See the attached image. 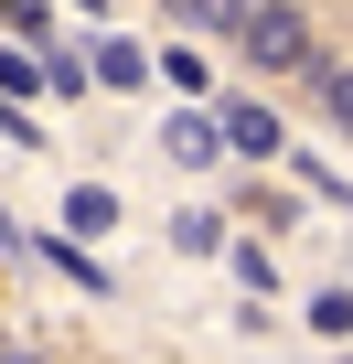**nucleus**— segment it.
<instances>
[{
    "label": "nucleus",
    "mask_w": 353,
    "mask_h": 364,
    "mask_svg": "<svg viewBox=\"0 0 353 364\" xmlns=\"http://www.w3.org/2000/svg\"><path fill=\"white\" fill-rule=\"evenodd\" d=\"M43 75H54L43 54H0V97H22V86H43Z\"/></svg>",
    "instance_id": "nucleus-10"
},
{
    "label": "nucleus",
    "mask_w": 353,
    "mask_h": 364,
    "mask_svg": "<svg viewBox=\"0 0 353 364\" xmlns=\"http://www.w3.org/2000/svg\"><path fill=\"white\" fill-rule=\"evenodd\" d=\"M0 11H22V0H0Z\"/></svg>",
    "instance_id": "nucleus-12"
},
{
    "label": "nucleus",
    "mask_w": 353,
    "mask_h": 364,
    "mask_svg": "<svg viewBox=\"0 0 353 364\" xmlns=\"http://www.w3.org/2000/svg\"><path fill=\"white\" fill-rule=\"evenodd\" d=\"M0 364H22V353H11V332H0Z\"/></svg>",
    "instance_id": "nucleus-11"
},
{
    "label": "nucleus",
    "mask_w": 353,
    "mask_h": 364,
    "mask_svg": "<svg viewBox=\"0 0 353 364\" xmlns=\"http://www.w3.org/2000/svg\"><path fill=\"white\" fill-rule=\"evenodd\" d=\"M86 11H97V0H86Z\"/></svg>",
    "instance_id": "nucleus-13"
},
{
    "label": "nucleus",
    "mask_w": 353,
    "mask_h": 364,
    "mask_svg": "<svg viewBox=\"0 0 353 364\" xmlns=\"http://www.w3.org/2000/svg\"><path fill=\"white\" fill-rule=\"evenodd\" d=\"M310 97L332 107V129H353V65H321V54H310Z\"/></svg>",
    "instance_id": "nucleus-6"
},
{
    "label": "nucleus",
    "mask_w": 353,
    "mask_h": 364,
    "mask_svg": "<svg viewBox=\"0 0 353 364\" xmlns=\"http://www.w3.org/2000/svg\"><path fill=\"white\" fill-rule=\"evenodd\" d=\"M139 75H161V65H150L129 33H97V86H139Z\"/></svg>",
    "instance_id": "nucleus-4"
},
{
    "label": "nucleus",
    "mask_w": 353,
    "mask_h": 364,
    "mask_svg": "<svg viewBox=\"0 0 353 364\" xmlns=\"http://www.w3.org/2000/svg\"><path fill=\"white\" fill-rule=\"evenodd\" d=\"M257 11V0H171V22H193V33H236Z\"/></svg>",
    "instance_id": "nucleus-7"
},
{
    "label": "nucleus",
    "mask_w": 353,
    "mask_h": 364,
    "mask_svg": "<svg viewBox=\"0 0 353 364\" xmlns=\"http://www.w3.org/2000/svg\"><path fill=\"white\" fill-rule=\"evenodd\" d=\"M65 225L75 236H107L118 225V193H107V182H75V193H65Z\"/></svg>",
    "instance_id": "nucleus-5"
},
{
    "label": "nucleus",
    "mask_w": 353,
    "mask_h": 364,
    "mask_svg": "<svg viewBox=\"0 0 353 364\" xmlns=\"http://www.w3.org/2000/svg\"><path fill=\"white\" fill-rule=\"evenodd\" d=\"M171 247H183V257H214L225 247V215H171Z\"/></svg>",
    "instance_id": "nucleus-8"
},
{
    "label": "nucleus",
    "mask_w": 353,
    "mask_h": 364,
    "mask_svg": "<svg viewBox=\"0 0 353 364\" xmlns=\"http://www.w3.org/2000/svg\"><path fill=\"white\" fill-rule=\"evenodd\" d=\"M161 150H171V161H183V171H214V161H225V129L183 107V118H171V129H161Z\"/></svg>",
    "instance_id": "nucleus-2"
},
{
    "label": "nucleus",
    "mask_w": 353,
    "mask_h": 364,
    "mask_svg": "<svg viewBox=\"0 0 353 364\" xmlns=\"http://www.w3.org/2000/svg\"><path fill=\"white\" fill-rule=\"evenodd\" d=\"M236 43H246V65H268V75H310V22L289 11V0H257V11L236 22Z\"/></svg>",
    "instance_id": "nucleus-1"
},
{
    "label": "nucleus",
    "mask_w": 353,
    "mask_h": 364,
    "mask_svg": "<svg viewBox=\"0 0 353 364\" xmlns=\"http://www.w3.org/2000/svg\"><path fill=\"white\" fill-rule=\"evenodd\" d=\"M214 129H225V150H257V161H278V150H289V139H278V118H268L257 97H236V107H225Z\"/></svg>",
    "instance_id": "nucleus-3"
},
{
    "label": "nucleus",
    "mask_w": 353,
    "mask_h": 364,
    "mask_svg": "<svg viewBox=\"0 0 353 364\" xmlns=\"http://www.w3.org/2000/svg\"><path fill=\"white\" fill-rule=\"evenodd\" d=\"M310 332H332V343H353V289H321V311H310Z\"/></svg>",
    "instance_id": "nucleus-9"
}]
</instances>
